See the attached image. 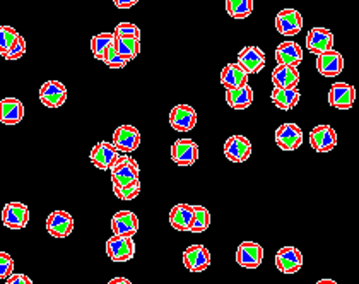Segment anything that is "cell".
Returning a JSON list of instances; mask_svg holds the SVG:
<instances>
[{"label": "cell", "instance_id": "obj_40", "mask_svg": "<svg viewBox=\"0 0 359 284\" xmlns=\"http://www.w3.org/2000/svg\"><path fill=\"white\" fill-rule=\"evenodd\" d=\"M137 2L139 0H113V4H115L118 9H132Z\"/></svg>", "mask_w": 359, "mask_h": 284}, {"label": "cell", "instance_id": "obj_17", "mask_svg": "<svg viewBox=\"0 0 359 284\" xmlns=\"http://www.w3.org/2000/svg\"><path fill=\"white\" fill-rule=\"evenodd\" d=\"M308 52L313 55H322L334 48V34L327 28H311L308 31L306 40H304Z\"/></svg>", "mask_w": 359, "mask_h": 284}, {"label": "cell", "instance_id": "obj_33", "mask_svg": "<svg viewBox=\"0 0 359 284\" xmlns=\"http://www.w3.org/2000/svg\"><path fill=\"white\" fill-rule=\"evenodd\" d=\"M21 34L15 31L13 26H0V55L6 57V53L13 48Z\"/></svg>", "mask_w": 359, "mask_h": 284}, {"label": "cell", "instance_id": "obj_4", "mask_svg": "<svg viewBox=\"0 0 359 284\" xmlns=\"http://www.w3.org/2000/svg\"><path fill=\"white\" fill-rule=\"evenodd\" d=\"M107 255L116 264L128 262L135 255V240L128 238V236L113 235L107 242Z\"/></svg>", "mask_w": 359, "mask_h": 284}, {"label": "cell", "instance_id": "obj_10", "mask_svg": "<svg viewBox=\"0 0 359 284\" xmlns=\"http://www.w3.org/2000/svg\"><path fill=\"white\" fill-rule=\"evenodd\" d=\"M40 101L46 108H60L67 101V88L60 81H46L40 88Z\"/></svg>", "mask_w": 359, "mask_h": 284}, {"label": "cell", "instance_id": "obj_23", "mask_svg": "<svg viewBox=\"0 0 359 284\" xmlns=\"http://www.w3.org/2000/svg\"><path fill=\"white\" fill-rule=\"evenodd\" d=\"M25 119V104L18 98H4L0 101V122L4 126H18Z\"/></svg>", "mask_w": 359, "mask_h": 284}, {"label": "cell", "instance_id": "obj_13", "mask_svg": "<svg viewBox=\"0 0 359 284\" xmlns=\"http://www.w3.org/2000/svg\"><path fill=\"white\" fill-rule=\"evenodd\" d=\"M183 266L190 272H204L210 266V252L204 245H190L183 252Z\"/></svg>", "mask_w": 359, "mask_h": 284}, {"label": "cell", "instance_id": "obj_12", "mask_svg": "<svg viewBox=\"0 0 359 284\" xmlns=\"http://www.w3.org/2000/svg\"><path fill=\"white\" fill-rule=\"evenodd\" d=\"M356 101V88L347 83H335L330 86L329 103L337 110H351Z\"/></svg>", "mask_w": 359, "mask_h": 284}, {"label": "cell", "instance_id": "obj_20", "mask_svg": "<svg viewBox=\"0 0 359 284\" xmlns=\"http://www.w3.org/2000/svg\"><path fill=\"white\" fill-rule=\"evenodd\" d=\"M317 71L323 77H337L344 71V57L334 48L322 55H317Z\"/></svg>", "mask_w": 359, "mask_h": 284}, {"label": "cell", "instance_id": "obj_9", "mask_svg": "<svg viewBox=\"0 0 359 284\" xmlns=\"http://www.w3.org/2000/svg\"><path fill=\"white\" fill-rule=\"evenodd\" d=\"M274 260L276 267L283 272V274H296V272H299V269L303 267V254L299 252V248L291 247V245L279 248V250L276 252Z\"/></svg>", "mask_w": 359, "mask_h": 284}, {"label": "cell", "instance_id": "obj_21", "mask_svg": "<svg viewBox=\"0 0 359 284\" xmlns=\"http://www.w3.org/2000/svg\"><path fill=\"white\" fill-rule=\"evenodd\" d=\"M236 64L241 65L248 76L250 74H259L265 67V53L259 46H245L238 53Z\"/></svg>", "mask_w": 359, "mask_h": 284}, {"label": "cell", "instance_id": "obj_28", "mask_svg": "<svg viewBox=\"0 0 359 284\" xmlns=\"http://www.w3.org/2000/svg\"><path fill=\"white\" fill-rule=\"evenodd\" d=\"M194 217V205L192 204H177L170 211V224L177 231H189L190 223Z\"/></svg>", "mask_w": 359, "mask_h": 284}, {"label": "cell", "instance_id": "obj_36", "mask_svg": "<svg viewBox=\"0 0 359 284\" xmlns=\"http://www.w3.org/2000/svg\"><path fill=\"white\" fill-rule=\"evenodd\" d=\"M115 36H128V38H139L140 40V28L135 26L134 22H118L115 26V31H113Z\"/></svg>", "mask_w": 359, "mask_h": 284}, {"label": "cell", "instance_id": "obj_34", "mask_svg": "<svg viewBox=\"0 0 359 284\" xmlns=\"http://www.w3.org/2000/svg\"><path fill=\"white\" fill-rule=\"evenodd\" d=\"M113 194H115L116 199H120V201H134L135 197L140 194V180L134 182V184H130V185H125V187L113 185Z\"/></svg>", "mask_w": 359, "mask_h": 284}, {"label": "cell", "instance_id": "obj_26", "mask_svg": "<svg viewBox=\"0 0 359 284\" xmlns=\"http://www.w3.org/2000/svg\"><path fill=\"white\" fill-rule=\"evenodd\" d=\"M221 84L226 89H235L240 86L248 84V74L241 65H238L236 62L233 64H226L224 69L221 71Z\"/></svg>", "mask_w": 359, "mask_h": 284}, {"label": "cell", "instance_id": "obj_32", "mask_svg": "<svg viewBox=\"0 0 359 284\" xmlns=\"http://www.w3.org/2000/svg\"><path fill=\"white\" fill-rule=\"evenodd\" d=\"M113 40H115V34L113 33H97L91 38V52L96 60L103 58L104 52H107V48L111 45Z\"/></svg>", "mask_w": 359, "mask_h": 284}, {"label": "cell", "instance_id": "obj_38", "mask_svg": "<svg viewBox=\"0 0 359 284\" xmlns=\"http://www.w3.org/2000/svg\"><path fill=\"white\" fill-rule=\"evenodd\" d=\"M26 53V40L22 36L18 38V41L14 43L13 48L6 53V60H19Z\"/></svg>", "mask_w": 359, "mask_h": 284}, {"label": "cell", "instance_id": "obj_18", "mask_svg": "<svg viewBox=\"0 0 359 284\" xmlns=\"http://www.w3.org/2000/svg\"><path fill=\"white\" fill-rule=\"evenodd\" d=\"M111 231L116 236H128L134 238L139 231V217L132 211H118L111 217Z\"/></svg>", "mask_w": 359, "mask_h": 284}, {"label": "cell", "instance_id": "obj_1", "mask_svg": "<svg viewBox=\"0 0 359 284\" xmlns=\"http://www.w3.org/2000/svg\"><path fill=\"white\" fill-rule=\"evenodd\" d=\"M111 173V184L115 187L130 185L139 180V163L128 154H120L118 159L108 170Z\"/></svg>", "mask_w": 359, "mask_h": 284}, {"label": "cell", "instance_id": "obj_7", "mask_svg": "<svg viewBox=\"0 0 359 284\" xmlns=\"http://www.w3.org/2000/svg\"><path fill=\"white\" fill-rule=\"evenodd\" d=\"M171 161L178 166H192L198 159V146L192 139H178L170 149Z\"/></svg>", "mask_w": 359, "mask_h": 284}, {"label": "cell", "instance_id": "obj_14", "mask_svg": "<svg viewBox=\"0 0 359 284\" xmlns=\"http://www.w3.org/2000/svg\"><path fill=\"white\" fill-rule=\"evenodd\" d=\"M170 126L177 132H190L197 126V111L190 104H177L170 111Z\"/></svg>", "mask_w": 359, "mask_h": 284}, {"label": "cell", "instance_id": "obj_19", "mask_svg": "<svg viewBox=\"0 0 359 284\" xmlns=\"http://www.w3.org/2000/svg\"><path fill=\"white\" fill-rule=\"evenodd\" d=\"M118 156H120V153L115 149V147H113L111 142L101 141L91 149L89 159H91V163L96 166L97 170L108 171L111 168L113 163L118 159Z\"/></svg>", "mask_w": 359, "mask_h": 284}, {"label": "cell", "instance_id": "obj_22", "mask_svg": "<svg viewBox=\"0 0 359 284\" xmlns=\"http://www.w3.org/2000/svg\"><path fill=\"white\" fill-rule=\"evenodd\" d=\"M277 65H291L298 67L303 60V48L296 41H283L276 48Z\"/></svg>", "mask_w": 359, "mask_h": 284}, {"label": "cell", "instance_id": "obj_2", "mask_svg": "<svg viewBox=\"0 0 359 284\" xmlns=\"http://www.w3.org/2000/svg\"><path fill=\"white\" fill-rule=\"evenodd\" d=\"M111 144L120 154L134 153V151H137L140 146L139 128H135L134 126H127V123H125V126H120L118 128H115V132H113Z\"/></svg>", "mask_w": 359, "mask_h": 284}, {"label": "cell", "instance_id": "obj_11", "mask_svg": "<svg viewBox=\"0 0 359 284\" xmlns=\"http://www.w3.org/2000/svg\"><path fill=\"white\" fill-rule=\"evenodd\" d=\"M276 29L283 36H294L303 29V15L296 9H283L276 15Z\"/></svg>", "mask_w": 359, "mask_h": 284}, {"label": "cell", "instance_id": "obj_39", "mask_svg": "<svg viewBox=\"0 0 359 284\" xmlns=\"http://www.w3.org/2000/svg\"><path fill=\"white\" fill-rule=\"evenodd\" d=\"M6 284H33V281L29 279V276L19 274V272H13V274L6 279Z\"/></svg>", "mask_w": 359, "mask_h": 284}, {"label": "cell", "instance_id": "obj_27", "mask_svg": "<svg viewBox=\"0 0 359 284\" xmlns=\"http://www.w3.org/2000/svg\"><path fill=\"white\" fill-rule=\"evenodd\" d=\"M299 98H302V93H299L298 88H290V89L274 88L271 95V100L272 103H274V107L283 111L292 110V108L299 103Z\"/></svg>", "mask_w": 359, "mask_h": 284}, {"label": "cell", "instance_id": "obj_16", "mask_svg": "<svg viewBox=\"0 0 359 284\" xmlns=\"http://www.w3.org/2000/svg\"><path fill=\"white\" fill-rule=\"evenodd\" d=\"M45 226L53 238H67L74 231V217L67 211H53L46 217Z\"/></svg>", "mask_w": 359, "mask_h": 284}, {"label": "cell", "instance_id": "obj_43", "mask_svg": "<svg viewBox=\"0 0 359 284\" xmlns=\"http://www.w3.org/2000/svg\"><path fill=\"white\" fill-rule=\"evenodd\" d=\"M315 284H320V283H315Z\"/></svg>", "mask_w": 359, "mask_h": 284}, {"label": "cell", "instance_id": "obj_37", "mask_svg": "<svg viewBox=\"0 0 359 284\" xmlns=\"http://www.w3.org/2000/svg\"><path fill=\"white\" fill-rule=\"evenodd\" d=\"M14 272V259L7 252H0V279H7Z\"/></svg>", "mask_w": 359, "mask_h": 284}, {"label": "cell", "instance_id": "obj_25", "mask_svg": "<svg viewBox=\"0 0 359 284\" xmlns=\"http://www.w3.org/2000/svg\"><path fill=\"white\" fill-rule=\"evenodd\" d=\"M226 103L233 110H247L253 103V89L250 84L235 89H226Z\"/></svg>", "mask_w": 359, "mask_h": 284}, {"label": "cell", "instance_id": "obj_44", "mask_svg": "<svg viewBox=\"0 0 359 284\" xmlns=\"http://www.w3.org/2000/svg\"><path fill=\"white\" fill-rule=\"evenodd\" d=\"M190 284H195V283H190Z\"/></svg>", "mask_w": 359, "mask_h": 284}, {"label": "cell", "instance_id": "obj_30", "mask_svg": "<svg viewBox=\"0 0 359 284\" xmlns=\"http://www.w3.org/2000/svg\"><path fill=\"white\" fill-rule=\"evenodd\" d=\"M226 13L233 19H245L253 13V0H226Z\"/></svg>", "mask_w": 359, "mask_h": 284}, {"label": "cell", "instance_id": "obj_5", "mask_svg": "<svg viewBox=\"0 0 359 284\" xmlns=\"http://www.w3.org/2000/svg\"><path fill=\"white\" fill-rule=\"evenodd\" d=\"M276 144L279 149L287 151V153L299 149L303 144V130L299 128L298 123H283L276 130Z\"/></svg>", "mask_w": 359, "mask_h": 284}, {"label": "cell", "instance_id": "obj_3", "mask_svg": "<svg viewBox=\"0 0 359 284\" xmlns=\"http://www.w3.org/2000/svg\"><path fill=\"white\" fill-rule=\"evenodd\" d=\"M264 262V247L257 242H241L236 248V264L243 269H259Z\"/></svg>", "mask_w": 359, "mask_h": 284}, {"label": "cell", "instance_id": "obj_42", "mask_svg": "<svg viewBox=\"0 0 359 284\" xmlns=\"http://www.w3.org/2000/svg\"><path fill=\"white\" fill-rule=\"evenodd\" d=\"M317 283H320V284H339L337 281H334V279H318Z\"/></svg>", "mask_w": 359, "mask_h": 284}, {"label": "cell", "instance_id": "obj_24", "mask_svg": "<svg viewBox=\"0 0 359 284\" xmlns=\"http://www.w3.org/2000/svg\"><path fill=\"white\" fill-rule=\"evenodd\" d=\"M272 83H274V88L280 89L298 88L299 69L291 67V65H276V69L272 71Z\"/></svg>", "mask_w": 359, "mask_h": 284}, {"label": "cell", "instance_id": "obj_31", "mask_svg": "<svg viewBox=\"0 0 359 284\" xmlns=\"http://www.w3.org/2000/svg\"><path fill=\"white\" fill-rule=\"evenodd\" d=\"M210 226V212L204 205H194V217H192V223H190V233H204L208 231Z\"/></svg>", "mask_w": 359, "mask_h": 284}, {"label": "cell", "instance_id": "obj_41", "mask_svg": "<svg viewBox=\"0 0 359 284\" xmlns=\"http://www.w3.org/2000/svg\"><path fill=\"white\" fill-rule=\"evenodd\" d=\"M108 284H132L127 278H113L111 281H108Z\"/></svg>", "mask_w": 359, "mask_h": 284}, {"label": "cell", "instance_id": "obj_15", "mask_svg": "<svg viewBox=\"0 0 359 284\" xmlns=\"http://www.w3.org/2000/svg\"><path fill=\"white\" fill-rule=\"evenodd\" d=\"M310 146L317 153H330L337 146V134L327 123L317 126L310 132Z\"/></svg>", "mask_w": 359, "mask_h": 284}, {"label": "cell", "instance_id": "obj_29", "mask_svg": "<svg viewBox=\"0 0 359 284\" xmlns=\"http://www.w3.org/2000/svg\"><path fill=\"white\" fill-rule=\"evenodd\" d=\"M115 48L118 55L123 60L130 62L135 60V57L140 53V40L139 38H128V36H115Z\"/></svg>", "mask_w": 359, "mask_h": 284}, {"label": "cell", "instance_id": "obj_6", "mask_svg": "<svg viewBox=\"0 0 359 284\" xmlns=\"http://www.w3.org/2000/svg\"><path fill=\"white\" fill-rule=\"evenodd\" d=\"M29 223V208L22 202H7L2 211V224L9 229H25Z\"/></svg>", "mask_w": 359, "mask_h": 284}, {"label": "cell", "instance_id": "obj_35", "mask_svg": "<svg viewBox=\"0 0 359 284\" xmlns=\"http://www.w3.org/2000/svg\"><path fill=\"white\" fill-rule=\"evenodd\" d=\"M113 41H115V40H113ZM101 60H103L104 64H107L110 69H123L125 65L128 64L127 60H123V58L118 55V52H116V48H115V43H111V45L108 46L107 52H104V55H103V58H101Z\"/></svg>", "mask_w": 359, "mask_h": 284}, {"label": "cell", "instance_id": "obj_8", "mask_svg": "<svg viewBox=\"0 0 359 284\" xmlns=\"http://www.w3.org/2000/svg\"><path fill=\"white\" fill-rule=\"evenodd\" d=\"M222 149H224L226 159H229L231 163H245L250 156H252L253 147L248 137L235 134L231 135V137L226 139Z\"/></svg>", "mask_w": 359, "mask_h": 284}]
</instances>
